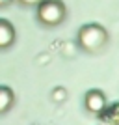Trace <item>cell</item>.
Returning <instances> with one entry per match:
<instances>
[{"instance_id":"1","label":"cell","mask_w":119,"mask_h":125,"mask_svg":"<svg viewBox=\"0 0 119 125\" xmlns=\"http://www.w3.org/2000/svg\"><path fill=\"white\" fill-rule=\"evenodd\" d=\"M80 41H82L84 47L95 49L104 41V34H102L101 28H97V26H86L82 30V34H80Z\"/></svg>"},{"instance_id":"2","label":"cell","mask_w":119,"mask_h":125,"mask_svg":"<svg viewBox=\"0 0 119 125\" xmlns=\"http://www.w3.org/2000/svg\"><path fill=\"white\" fill-rule=\"evenodd\" d=\"M39 17L45 22H56L62 19V6H58L56 2H45L39 8Z\"/></svg>"},{"instance_id":"3","label":"cell","mask_w":119,"mask_h":125,"mask_svg":"<svg viewBox=\"0 0 119 125\" xmlns=\"http://www.w3.org/2000/svg\"><path fill=\"white\" fill-rule=\"evenodd\" d=\"M86 104H88L89 110L101 112V110L104 108V95L99 94V92H91V94H88V97H86Z\"/></svg>"},{"instance_id":"4","label":"cell","mask_w":119,"mask_h":125,"mask_svg":"<svg viewBox=\"0 0 119 125\" xmlns=\"http://www.w3.org/2000/svg\"><path fill=\"white\" fill-rule=\"evenodd\" d=\"M11 37H13V34H11V28L6 24V22H0V47L9 45Z\"/></svg>"},{"instance_id":"5","label":"cell","mask_w":119,"mask_h":125,"mask_svg":"<svg viewBox=\"0 0 119 125\" xmlns=\"http://www.w3.org/2000/svg\"><path fill=\"white\" fill-rule=\"evenodd\" d=\"M11 101H13L11 92H9L8 88H0V112H4V110L9 108Z\"/></svg>"},{"instance_id":"6","label":"cell","mask_w":119,"mask_h":125,"mask_svg":"<svg viewBox=\"0 0 119 125\" xmlns=\"http://www.w3.org/2000/svg\"><path fill=\"white\" fill-rule=\"evenodd\" d=\"M54 97H56V99H63V97H65L63 90H56V92H54Z\"/></svg>"},{"instance_id":"7","label":"cell","mask_w":119,"mask_h":125,"mask_svg":"<svg viewBox=\"0 0 119 125\" xmlns=\"http://www.w3.org/2000/svg\"><path fill=\"white\" fill-rule=\"evenodd\" d=\"M24 2H30V4H32V2H37V0H24Z\"/></svg>"}]
</instances>
